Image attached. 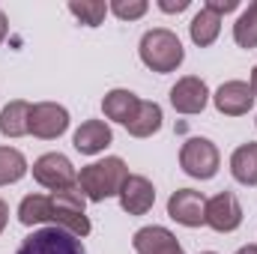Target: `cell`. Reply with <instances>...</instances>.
Instances as JSON below:
<instances>
[{"mask_svg":"<svg viewBox=\"0 0 257 254\" xmlns=\"http://www.w3.org/2000/svg\"><path fill=\"white\" fill-rule=\"evenodd\" d=\"M126 177H128L126 162L117 159V156H108V159H102V162H93V165L81 168V174H78V189H81V194H84L87 200L102 203V200L120 194Z\"/></svg>","mask_w":257,"mask_h":254,"instance_id":"1","label":"cell"},{"mask_svg":"<svg viewBox=\"0 0 257 254\" xmlns=\"http://www.w3.org/2000/svg\"><path fill=\"white\" fill-rule=\"evenodd\" d=\"M138 51H141V60H144V66H147V69H153V72H159V75L174 72L177 66L183 63V57H186L180 36H177L174 30H168V27L147 30V33L141 36Z\"/></svg>","mask_w":257,"mask_h":254,"instance_id":"2","label":"cell"},{"mask_svg":"<svg viewBox=\"0 0 257 254\" xmlns=\"http://www.w3.org/2000/svg\"><path fill=\"white\" fill-rule=\"evenodd\" d=\"M87 197L81 194V189H66V191H51L48 194V209H45V221H51L54 227H63L69 233H75L78 239L87 236L93 230L87 212Z\"/></svg>","mask_w":257,"mask_h":254,"instance_id":"3","label":"cell"},{"mask_svg":"<svg viewBox=\"0 0 257 254\" xmlns=\"http://www.w3.org/2000/svg\"><path fill=\"white\" fill-rule=\"evenodd\" d=\"M180 165L194 180H212L218 174V165H221L218 147L206 138H189L180 150Z\"/></svg>","mask_w":257,"mask_h":254,"instance_id":"4","label":"cell"},{"mask_svg":"<svg viewBox=\"0 0 257 254\" xmlns=\"http://www.w3.org/2000/svg\"><path fill=\"white\" fill-rule=\"evenodd\" d=\"M15 254H87V251H84V245L75 233H69L63 227H42V230H33Z\"/></svg>","mask_w":257,"mask_h":254,"instance_id":"5","label":"cell"},{"mask_svg":"<svg viewBox=\"0 0 257 254\" xmlns=\"http://www.w3.org/2000/svg\"><path fill=\"white\" fill-rule=\"evenodd\" d=\"M33 180L51 191H66V189L78 186L75 165L66 159L63 153H45V156H39L33 162Z\"/></svg>","mask_w":257,"mask_h":254,"instance_id":"6","label":"cell"},{"mask_svg":"<svg viewBox=\"0 0 257 254\" xmlns=\"http://www.w3.org/2000/svg\"><path fill=\"white\" fill-rule=\"evenodd\" d=\"M206 224L215 233H233L242 224V206L233 191H218L206 200Z\"/></svg>","mask_w":257,"mask_h":254,"instance_id":"7","label":"cell"},{"mask_svg":"<svg viewBox=\"0 0 257 254\" xmlns=\"http://www.w3.org/2000/svg\"><path fill=\"white\" fill-rule=\"evenodd\" d=\"M69 129V111L57 102H39L30 108V135L42 141H54Z\"/></svg>","mask_w":257,"mask_h":254,"instance_id":"8","label":"cell"},{"mask_svg":"<svg viewBox=\"0 0 257 254\" xmlns=\"http://www.w3.org/2000/svg\"><path fill=\"white\" fill-rule=\"evenodd\" d=\"M168 215L183 227H200L206 224V197L194 189H180L168 200Z\"/></svg>","mask_w":257,"mask_h":254,"instance_id":"9","label":"cell"},{"mask_svg":"<svg viewBox=\"0 0 257 254\" xmlns=\"http://www.w3.org/2000/svg\"><path fill=\"white\" fill-rule=\"evenodd\" d=\"M212 102H215L218 114H224V117H242V114L251 111L254 93H251V84H245V81H224L215 90Z\"/></svg>","mask_w":257,"mask_h":254,"instance_id":"10","label":"cell"},{"mask_svg":"<svg viewBox=\"0 0 257 254\" xmlns=\"http://www.w3.org/2000/svg\"><path fill=\"white\" fill-rule=\"evenodd\" d=\"M206 102H209V90H206V84H203L200 78H194V75L180 78V81L171 87V105H174V111H180V114H200V111L206 108Z\"/></svg>","mask_w":257,"mask_h":254,"instance_id":"11","label":"cell"},{"mask_svg":"<svg viewBox=\"0 0 257 254\" xmlns=\"http://www.w3.org/2000/svg\"><path fill=\"white\" fill-rule=\"evenodd\" d=\"M117 197H120L123 212H128V215H147L153 209V203H156V189H153V183L147 177L128 174Z\"/></svg>","mask_w":257,"mask_h":254,"instance_id":"12","label":"cell"},{"mask_svg":"<svg viewBox=\"0 0 257 254\" xmlns=\"http://www.w3.org/2000/svg\"><path fill=\"white\" fill-rule=\"evenodd\" d=\"M132 248L138 254H186L183 245L177 242V236L168 230V227H141L135 236H132Z\"/></svg>","mask_w":257,"mask_h":254,"instance_id":"13","label":"cell"},{"mask_svg":"<svg viewBox=\"0 0 257 254\" xmlns=\"http://www.w3.org/2000/svg\"><path fill=\"white\" fill-rule=\"evenodd\" d=\"M114 135H111V126L102 123V120H87L81 123L78 132L72 135V144L81 156H96V153H105L111 147Z\"/></svg>","mask_w":257,"mask_h":254,"instance_id":"14","label":"cell"},{"mask_svg":"<svg viewBox=\"0 0 257 254\" xmlns=\"http://www.w3.org/2000/svg\"><path fill=\"white\" fill-rule=\"evenodd\" d=\"M138 108H141V99H138L132 90H111V93H105V99H102L105 117L114 120V123H123V126H128V123L135 120Z\"/></svg>","mask_w":257,"mask_h":254,"instance_id":"15","label":"cell"},{"mask_svg":"<svg viewBox=\"0 0 257 254\" xmlns=\"http://www.w3.org/2000/svg\"><path fill=\"white\" fill-rule=\"evenodd\" d=\"M30 108L24 99H15L9 102L3 111H0V135L6 138H21V135H30Z\"/></svg>","mask_w":257,"mask_h":254,"instance_id":"16","label":"cell"},{"mask_svg":"<svg viewBox=\"0 0 257 254\" xmlns=\"http://www.w3.org/2000/svg\"><path fill=\"white\" fill-rule=\"evenodd\" d=\"M230 174L242 186H257V144L254 141H248V144H242V147L233 150V156H230Z\"/></svg>","mask_w":257,"mask_h":254,"instance_id":"17","label":"cell"},{"mask_svg":"<svg viewBox=\"0 0 257 254\" xmlns=\"http://www.w3.org/2000/svg\"><path fill=\"white\" fill-rule=\"evenodd\" d=\"M189 33H192L194 45L206 48V45H212V42L218 39V33H221V18H218L215 12H209V9H200L192 18V24H189Z\"/></svg>","mask_w":257,"mask_h":254,"instance_id":"18","label":"cell"},{"mask_svg":"<svg viewBox=\"0 0 257 254\" xmlns=\"http://www.w3.org/2000/svg\"><path fill=\"white\" fill-rule=\"evenodd\" d=\"M162 108L156 105V102H141V108H138V114H135V120L128 123V135L132 138H150V135H156L159 129H162Z\"/></svg>","mask_w":257,"mask_h":254,"instance_id":"19","label":"cell"},{"mask_svg":"<svg viewBox=\"0 0 257 254\" xmlns=\"http://www.w3.org/2000/svg\"><path fill=\"white\" fill-rule=\"evenodd\" d=\"M27 174V159L15 147H0V186H12Z\"/></svg>","mask_w":257,"mask_h":254,"instance_id":"20","label":"cell"},{"mask_svg":"<svg viewBox=\"0 0 257 254\" xmlns=\"http://www.w3.org/2000/svg\"><path fill=\"white\" fill-rule=\"evenodd\" d=\"M233 39L239 48H257V3H251L233 24Z\"/></svg>","mask_w":257,"mask_h":254,"instance_id":"21","label":"cell"},{"mask_svg":"<svg viewBox=\"0 0 257 254\" xmlns=\"http://www.w3.org/2000/svg\"><path fill=\"white\" fill-rule=\"evenodd\" d=\"M69 12H72L81 24L99 27V24L105 21V15H108V3H102V0H69Z\"/></svg>","mask_w":257,"mask_h":254,"instance_id":"22","label":"cell"},{"mask_svg":"<svg viewBox=\"0 0 257 254\" xmlns=\"http://www.w3.org/2000/svg\"><path fill=\"white\" fill-rule=\"evenodd\" d=\"M45 209H48V194H27L18 206V221L24 227L42 224L45 221Z\"/></svg>","mask_w":257,"mask_h":254,"instance_id":"23","label":"cell"},{"mask_svg":"<svg viewBox=\"0 0 257 254\" xmlns=\"http://www.w3.org/2000/svg\"><path fill=\"white\" fill-rule=\"evenodd\" d=\"M147 9H150L147 0H114V3H108V12H114L120 21H135V18L147 15Z\"/></svg>","mask_w":257,"mask_h":254,"instance_id":"24","label":"cell"},{"mask_svg":"<svg viewBox=\"0 0 257 254\" xmlns=\"http://www.w3.org/2000/svg\"><path fill=\"white\" fill-rule=\"evenodd\" d=\"M236 6H239V0H206L203 9H209V12H215V15L221 18V15H227V12H233Z\"/></svg>","mask_w":257,"mask_h":254,"instance_id":"25","label":"cell"},{"mask_svg":"<svg viewBox=\"0 0 257 254\" xmlns=\"http://www.w3.org/2000/svg\"><path fill=\"white\" fill-rule=\"evenodd\" d=\"M159 9L162 12H186L189 0H159Z\"/></svg>","mask_w":257,"mask_h":254,"instance_id":"26","label":"cell"},{"mask_svg":"<svg viewBox=\"0 0 257 254\" xmlns=\"http://www.w3.org/2000/svg\"><path fill=\"white\" fill-rule=\"evenodd\" d=\"M6 221H9V206H6V200H0V233L6 227Z\"/></svg>","mask_w":257,"mask_h":254,"instance_id":"27","label":"cell"},{"mask_svg":"<svg viewBox=\"0 0 257 254\" xmlns=\"http://www.w3.org/2000/svg\"><path fill=\"white\" fill-rule=\"evenodd\" d=\"M6 33H9V21H6V15H3V9H0V42L6 39Z\"/></svg>","mask_w":257,"mask_h":254,"instance_id":"28","label":"cell"},{"mask_svg":"<svg viewBox=\"0 0 257 254\" xmlns=\"http://www.w3.org/2000/svg\"><path fill=\"white\" fill-rule=\"evenodd\" d=\"M251 93H254V99H257V66L251 69Z\"/></svg>","mask_w":257,"mask_h":254,"instance_id":"29","label":"cell"},{"mask_svg":"<svg viewBox=\"0 0 257 254\" xmlns=\"http://www.w3.org/2000/svg\"><path fill=\"white\" fill-rule=\"evenodd\" d=\"M236 254H257V245H242Z\"/></svg>","mask_w":257,"mask_h":254,"instance_id":"30","label":"cell"},{"mask_svg":"<svg viewBox=\"0 0 257 254\" xmlns=\"http://www.w3.org/2000/svg\"><path fill=\"white\" fill-rule=\"evenodd\" d=\"M203 254H215V251H203Z\"/></svg>","mask_w":257,"mask_h":254,"instance_id":"31","label":"cell"}]
</instances>
